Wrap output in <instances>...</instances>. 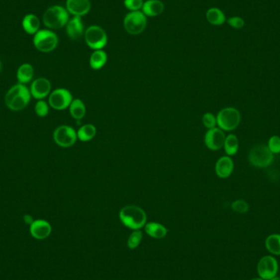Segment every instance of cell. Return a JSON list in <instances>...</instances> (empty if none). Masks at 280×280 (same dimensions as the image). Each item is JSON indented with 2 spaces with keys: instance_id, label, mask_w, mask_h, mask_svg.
Segmentation results:
<instances>
[{
  "instance_id": "cell-1",
  "label": "cell",
  "mask_w": 280,
  "mask_h": 280,
  "mask_svg": "<svg viewBox=\"0 0 280 280\" xmlns=\"http://www.w3.org/2000/svg\"><path fill=\"white\" fill-rule=\"evenodd\" d=\"M31 97L30 89L26 85L17 83L12 86L5 94V105L11 111H21L29 105Z\"/></svg>"
},
{
  "instance_id": "cell-2",
  "label": "cell",
  "mask_w": 280,
  "mask_h": 280,
  "mask_svg": "<svg viewBox=\"0 0 280 280\" xmlns=\"http://www.w3.org/2000/svg\"><path fill=\"white\" fill-rule=\"evenodd\" d=\"M119 218L123 225L134 230L141 229L146 225V213L138 206L129 205L124 206L120 211Z\"/></svg>"
},
{
  "instance_id": "cell-3",
  "label": "cell",
  "mask_w": 280,
  "mask_h": 280,
  "mask_svg": "<svg viewBox=\"0 0 280 280\" xmlns=\"http://www.w3.org/2000/svg\"><path fill=\"white\" fill-rule=\"evenodd\" d=\"M69 21V13L65 7L54 5L49 7L43 15V23L50 30H58L67 25Z\"/></svg>"
},
{
  "instance_id": "cell-4",
  "label": "cell",
  "mask_w": 280,
  "mask_h": 280,
  "mask_svg": "<svg viewBox=\"0 0 280 280\" xmlns=\"http://www.w3.org/2000/svg\"><path fill=\"white\" fill-rule=\"evenodd\" d=\"M275 154L266 144H257L248 153V162L257 168H266L273 163Z\"/></svg>"
},
{
  "instance_id": "cell-5",
  "label": "cell",
  "mask_w": 280,
  "mask_h": 280,
  "mask_svg": "<svg viewBox=\"0 0 280 280\" xmlns=\"http://www.w3.org/2000/svg\"><path fill=\"white\" fill-rule=\"evenodd\" d=\"M33 44L39 51L50 53L58 47V35L51 30H40L34 35Z\"/></svg>"
},
{
  "instance_id": "cell-6",
  "label": "cell",
  "mask_w": 280,
  "mask_h": 280,
  "mask_svg": "<svg viewBox=\"0 0 280 280\" xmlns=\"http://www.w3.org/2000/svg\"><path fill=\"white\" fill-rule=\"evenodd\" d=\"M216 120L220 129L225 131H232L240 124L241 114L239 110L234 107H225L218 112Z\"/></svg>"
},
{
  "instance_id": "cell-7",
  "label": "cell",
  "mask_w": 280,
  "mask_h": 280,
  "mask_svg": "<svg viewBox=\"0 0 280 280\" xmlns=\"http://www.w3.org/2000/svg\"><path fill=\"white\" fill-rule=\"evenodd\" d=\"M147 17L143 12H130L124 19V28L130 35H137L144 32L147 27Z\"/></svg>"
},
{
  "instance_id": "cell-8",
  "label": "cell",
  "mask_w": 280,
  "mask_h": 280,
  "mask_svg": "<svg viewBox=\"0 0 280 280\" xmlns=\"http://www.w3.org/2000/svg\"><path fill=\"white\" fill-rule=\"evenodd\" d=\"M85 40L91 49L99 50L107 45V35L102 27L93 25L86 30Z\"/></svg>"
},
{
  "instance_id": "cell-9",
  "label": "cell",
  "mask_w": 280,
  "mask_h": 280,
  "mask_svg": "<svg viewBox=\"0 0 280 280\" xmlns=\"http://www.w3.org/2000/svg\"><path fill=\"white\" fill-rule=\"evenodd\" d=\"M53 137L56 144L62 148L73 146L78 139L77 132L74 128L67 125H60L56 128Z\"/></svg>"
},
{
  "instance_id": "cell-10",
  "label": "cell",
  "mask_w": 280,
  "mask_h": 280,
  "mask_svg": "<svg viewBox=\"0 0 280 280\" xmlns=\"http://www.w3.org/2000/svg\"><path fill=\"white\" fill-rule=\"evenodd\" d=\"M72 101L73 97L72 93L67 89H56L49 96V106L57 111H63L68 108Z\"/></svg>"
},
{
  "instance_id": "cell-11",
  "label": "cell",
  "mask_w": 280,
  "mask_h": 280,
  "mask_svg": "<svg viewBox=\"0 0 280 280\" xmlns=\"http://www.w3.org/2000/svg\"><path fill=\"white\" fill-rule=\"evenodd\" d=\"M279 263L274 256H265L257 264V273L260 278L270 280L277 276Z\"/></svg>"
},
{
  "instance_id": "cell-12",
  "label": "cell",
  "mask_w": 280,
  "mask_h": 280,
  "mask_svg": "<svg viewBox=\"0 0 280 280\" xmlns=\"http://www.w3.org/2000/svg\"><path fill=\"white\" fill-rule=\"evenodd\" d=\"M30 94L36 100L44 99L51 93L52 85L49 80L40 77L34 80L30 85Z\"/></svg>"
},
{
  "instance_id": "cell-13",
  "label": "cell",
  "mask_w": 280,
  "mask_h": 280,
  "mask_svg": "<svg viewBox=\"0 0 280 280\" xmlns=\"http://www.w3.org/2000/svg\"><path fill=\"white\" fill-rule=\"evenodd\" d=\"M225 136L224 130L220 128H213L208 130L205 135L204 142L206 146L212 151H217L224 147L225 144Z\"/></svg>"
},
{
  "instance_id": "cell-14",
  "label": "cell",
  "mask_w": 280,
  "mask_h": 280,
  "mask_svg": "<svg viewBox=\"0 0 280 280\" xmlns=\"http://www.w3.org/2000/svg\"><path fill=\"white\" fill-rule=\"evenodd\" d=\"M29 231L34 239L44 240L52 233V225L50 223L43 219L34 220L29 227Z\"/></svg>"
},
{
  "instance_id": "cell-15",
  "label": "cell",
  "mask_w": 280,
  "mask_h": 280,
  "mask_svg": "<svg viewBox=\"0 0 280 280\" xmlns=\"http://www.w3.org/2000/svg\"><path fill=\"white\" fill-rule=\"evenodd\" d=\"M66 9L68 13L81 17L91 11V2L90 0H67Z\"/></svg>"
},
{
  "instance_id": "cell-16",
  "label": "cell",
  "mask_w": 280,
  "mask_h": 280,
  "mask_svg": "<svg viewBox=\"0 0 280 280\" xmlns=\"http://www.w3.org/2000/svg\"><path fill=\"white\" fill-rule=\"evenodd\" d=\"M234 164L229 156H224L218 159L215 163V173L218 177L226 179L234 172Z\"/></svg>"
},
{
  "instance_id": "cell-17",
  "label": "cell",
  "mask_w": 280,
  "mask_h": 280,
  "mask_svg": "<svg viewBox=\"0 0 280 280\" xmlns=\"http://www.w3.org/2000/svg\"><path fill=\"white\" fill-rule=\"evenodd\" d=\"M66 30H67V35L71 40H79L85 32L81 17L74 16L73 18L70 19L66 25Z\"/></svg>"
},
{
  "instance_id": "cell-18",
  "label": "cell",
  "mask_w": 280,
  "mask_h": 280,
  "mask_svg": "<svg viewBox=\"0 0 280 280\" xmlns=\"http://www.w3.org/2000/svg\"><path fill=\"white\" fill-rule=\"evenodd\" d=\"M164 3L161 0H147L144 2L142 12L146 16H159L164 12Z\"/></svg>"
},
{
  "instance_id": "cell-19",
  "label": "cell",
  "mask_w": 280,
  "mask_h": 280,
  "mask_svg": "<svg viewBox=\"0 0 280 280\" xmlns=\"http://www.w3.org/2000/svg\"><path fill=\"white\" fill-rule=\"evenodd\" d=\"M21 26L28 35H35L40 30V19L35 14H27L22 19Z\"/></svg>"
},
{
  "instance_id": "cell-20",
  "label": "cell",
  "mask_w": 280,
  "mask_h": 280,
  "mask_svg": "<svg viewBox=\"0 0 280 280\" xmlns=\"http://www.w3.org/2000/svg\"><path fill=\"white\" fill-rule=\"evenodd\" d=\"M34 67H32L30 63H23L18 67V69L16 71V80L18 81L19 84L22 85H26L30 83L34 78Z\"/></svg>"
},
{
  "instance_id": "cell-21",
  "label": "cell",
  "mask_w": 280,
  "mask_h": 280,
  "mask_svg": "<svg viewBox=\"0 0 280 280\" xmlns=\"http://www.w3.org/2000/svg\"><path fill=\"white\" fill-rule=\"evenodd\" d=\"M145 231L149 236L154 239H162L168 233L167 228L159 223L149 222L145 225Z\"/></svg>"
},
{
  "instance_id": "cell-22",
  "label": "cell",
  "mask_w": 280,
  "mask_h": 280,
  "mask_svg": "<svg viewBox=\"0 0 280 280\" xmlns=\"http://www.w3.org/2000/svg\"><path fill=\"white\" fill-rule=\"evenodd\" d=\"M206 16V20L209 23L213 26H220L225 23V20H226L225 13L217 7H211L210 9L207 10Z\"/></svg>"
},
{
  "instance_id": "cell-23",
  "label": "cell",
  "mask_w": 280,
  "mask_h": 280,
  "mask_svg": "<svg viewBox=\"0 0 280 280\" xmlns=\"http://www.w3.org/2000/svg\"><path fill=\"white\" fill-rule=\"evenodd\" d=\"M107 55L102 49L94 50L90 58V65L93 70H99L107 63Z\"/></svg>"
},
{
  "instance_id": "cell-24",
  "label": "cell",
  "mask_w": 280,
  "mask_h": 280,
  "mask_svg": "<svg viewBox=\"0 0 280 280\" xmlns=\"http://www.w3.org/2000/svg\"><path fill=\"white\" fill-rule=\"evenodd\" d=\"M71 116L76 120H81L86 113V105L80 98L73 99L69 107Z\"/></svg>"
},
{
  "instance_id": "cell-25",
  "label": "cell",
  "mask_w": 280,
  "mask_h": 280,
  "mask_svg": "<svg viewBox=\"0 0 280 280\" xmlns=\"http://www.w3.org/2000/svg\"><path fill=\"white\" fill-rule=\"evenodd\" d=\"M267 251L274 256H280V234H273L269 235L265 242Z\"/></svg>"
},
{
  "instance_id": "cell-26",
  "label": "cell",
  "mask_w": 280,
  "mask_h": 280,
  "mask_svg": "<svg viewBox=\"0 0 280 280\" xmlns=\"http://www.w3.org/2000/svg\"><path fill=\"white\" fill-rule=\"evenodd\" d=\"M97 129L92 124L84 125L77 131V138L82 142L91 141L94 138Z\"/></svg>"
},
{
  "instance_id": "cell-27",
  "label": "cell",
  "mask_w": 280,
  "mask_h": 280,
  "mask_svg": "<svg viewBox=\"0 0 280 280\" xmlns=\"http://www.w3.org/2000/svg\"><path fill=\"white\" fill-rule=\"evenodd\" d=\"M239 142L236 135L229 134L228 136H226L225 144H224V148H225L227 155L229 157L235 155L239 151Z\"/></svg>"
},
{
  "instance_id": "cell-28",
  "label": "cell",
  "mask_w": 280,
  "mask_h": 280,
  "mask_svg": "<svg viewBox=\"0 0 280 280\" xmlns=\"http://www.w3.org/2000/svg\"><path fill=\"white\" fill-rule=\"evenodd\" d=\"M49 102H45L44 99L37 100L35 104V112L40 117H45L49 112Z\"/></svg>"
},
{
  "instance_id": "cell-29",
  "label": "cell",
  "mask_w": 280,
  "mask_h": 280,
  "mask_svg": "<svg viewBox=\"0 0 280 280\" xmlns=\"http://www.w3.org/2000/svg\"><path fill=\"white\" fill-rule=\"evenodd\" d=\"M142 239H143V234L139 229L134 230L132 234H130L128 239V247L130 249H135L138 248V246L141 243Z\"/></svg>"
},
{
  "instance_id": "cell-30",
  "label": "cell",
  "mask_w": 280,
  "mask_h": 280,
  "mask_svg": "<svg viewBox=\"0 0 280 280\" xmlns=\"http://www.w3.org/2000/svg\"><path fill=\"white\" fill-rule=\"evenodd\" d=\"M233 211L237 213L244 214L249 210V205L247 201L243 199L236 200L231 205Z\"/></svg>"
},
{
  "instance_id": "cell-31",
  "label": "cell",
  "mask_w": 280,
  "mask_h": 280,
  "mask_svg": "<svg viewBox=\"0 0 280 280\" xmlns=\"http://www.w3.org/2000/svg\"><path fill=\"white\" fill-rule=\"evenodd\" d=\"M144 2L143 0H124L125 8L130 10V12H136L142 9Z\"/></svg>"
},
{
  "instance_id": "cell-32",
  "label": "cell",
  "mask_w": 280,
  "mask_h": 280,
  "mask_svg": "<svg viewBox=\"0 0 280 280\" xmlns=\"http://www.w3.org/2000/svg\"><path fill=\"white\" fill-rule=\"evenodd\" d=\"M202 123L205 127L207 128L208 130H211V129L215 128V125H217V120L213 114L207 112V113L204 114L202 116Z\"/></svg>"
},
{
  "instance_id": "cell-33",
  "label": "cell",
  "mask_w": 280,
  "mask_h": 280,
  "mask_svg": "<svg viewBox=\"0 0 280 280\" xmlns=\"http://www.w3.org/2000/svg\"><path fill=\"white\" fill-rule=\"evenodd\" d=\"M269 149L274 154H278L280 153V137L278 135H274L271 137V139L268 141Z\"/></svg>"
},
{
  "instance_id": "cell-34",
  "label": "cell",
  "mask_w": 280,
  "mask_h": 280,
  "mask_svg": "<svg viewBox=\"0 0 280 280\" xmlns=\"http://www.w3.org/2000/svg\"><path fill=\"white\" fill-rule=\"evenodd\" d=\"M229 26L234 29H241L245 25V21L240 16H232L229 17L227 21Z\"/></svg>"
},
{
  "instance_id": "cell-35",
  "label": "cell",
  "mask_w": 280,
  "mask_h": 280,
  "mask_svg": "<svg viewBox=\"0 0 280 280\" xmlns=\"http://www.w3.org/2000/svg\"><path fill=\"white\" fill-rule=\"evenodd\" d=\"M24 222L27 224V225H30L31 223L34 221V219H33L32 216L30 215H25L23 216Z\"/></svg>"
},
{
  "instance_id": "cell-36",
  "label": "cell",
  "mask_w": 280,
  "mask_h": 280,
  "mask_svg": "<svg viewBox=\"0 0 280 280\" xmlns=\"http://www.w3.org/2000/svg\"><path fill=\"white\" fill-rule=\"evenodd\" d=\"M270 280H280V277H279V276H276V277H274V278L271 279Z\"/></svg>"
},
{
  "instance_id": "cell-37",
  "label": "cell",
  "mask_w": 280,
  "mask_h": 280,
  "mask_svg": "<svg viewBox=\"0 0 280 280\" xmlns=\"http://www.w3.org/2000/svg\"><path fill=\"white\" fill-rule=\"evenodd\" d=\"M2 61H1V59H0V73H1V72H2Z\"/></svg>"
},
{
  "instance_id": "cell-38",
  "label": "cell",
  "mask_w": 280,
  "mask_h": 280,
  "mask_svg": "<svg viewBox=\"0 0 280 280\" xmlns=\"http://www.w3.org/2000/svg\"><path fill=\"white\" fill-rule=\"evenodd\" d=\"M263 280V279L260 278V277H258V278L252 279V280Z\"/></svg>"
}]
</instances>
